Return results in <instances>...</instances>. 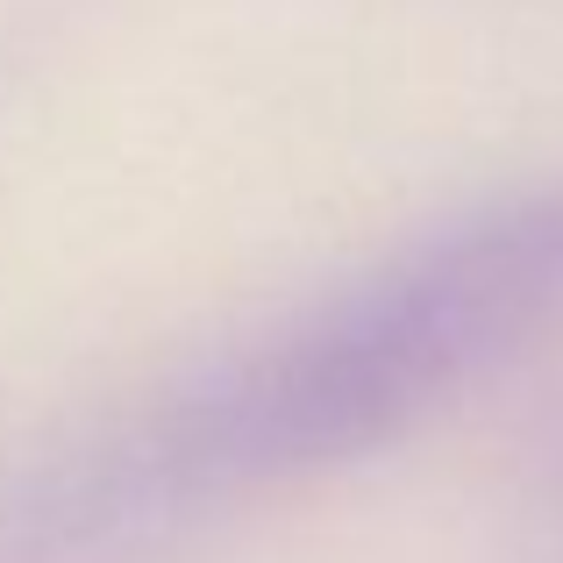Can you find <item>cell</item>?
Segmentation results:
<instances>
[{"mask_svg":"<svg viewBox=\"0 0 563 563\" xmlns=\"http://www.w3.org/2000/svg\"><path fill=\"white\" fill-rule=\"evenodd\" d=\"M563 314V186L471 200L243 335L86 442L29 507L43 550H114L186 514L372 456Z\"/></svg>","mask_w":563,"mask_h":563,"instance_id":"cell-1","label":"cell"},{"mask_svg":"<svg viewBox=\"0 0 563 563\" xmlns=\"http://www.w3.org/2000/svg\"><path fill=\"white\" fill-rule=\"evenodd\" d=\"M550 528H556V550H563V435H556V464H550Z\"/></svg>","mask_w":563,"mask_h":563,"instance_id":"cell-2","label":"cell"}]
</instances>
